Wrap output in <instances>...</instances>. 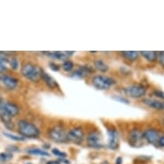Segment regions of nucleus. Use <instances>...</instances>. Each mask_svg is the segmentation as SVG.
I'll return each mask as SVG.
<instances>
[{
  "instance_id": "1",
  "label": "nucleus",
  "mask_w": 164,
  "mask_h": 164,
  "mask_svg": "<svg viewBox=\"0 0 164 164\" xmlns=\"http://www.w3.org/2000/svg\"><path fill=\"white\" fill-rule=\"evenodd\" d=\"M21 72L25 78L28 79L32 82H38L41 78L42 69L32 63H27L22 65Z\"/></svg>"
},
{
  "instance_id": "2",
  "label": "nucleus",
  "mask_w": 164,
  "mask_h": 164,
  "mask_svg": "<svg viewBox=\"0 0 164 164\" xmlns=\"http://www.w3.org/2000/svg\"><path fill=\"white\" fill-rule=\"evenodd\" d=\"M18 131L23 137L34 138L40 135V130L38 127L27 120H20L18 122Z\"/></svg>"
},
{
  "instance_id": "3",
  "label": "nucleus",
  "mask_w": 164,
  "mask_h": 164,
  "mask_svg": "<svg viewBox=\"0 0 164 164\" xmlns=\"http://www.w3.org/2000/svg\"><path fill=\"white\" fill-rule=\"evenodd\" d=\"M125 95L133 99H139L144 97L147 93V88L140 83H135L126 87L123 89Z\"/></svg>"
},
{
  "instance_id": "4",
  "label": "nucleus",
  "mask_w": 164,
  "mask_h": 164,
  "mask_svg": "<svg viewBox=\"0 0 164 164\" xmlns=\"http://www.w3.org/2000/svg\"><path fill=\"white\" fill-rule=\"evenodd\" d=\"M92 83L94 87L99 90H107L111 89V87L114 85L116 82L109 77L97 75L93 77Z\"/></svg>"
},
{
  "instance_id": "5",
  "label": "nucleus",
  "mask_w": 164,
  "mask_h": 164,
  "mask_svg": "<svg viewBox=\"0 0 164 164\" xmlns=\"http://www.w3.org/2000/svg\"><path fill=\"white\" fill-rule=\"evenodd\" d=\"M48 136L52 140L56 143H65L67 141V134L65 133V130L60 127H52L48 132Z\"/></svg>"
},
{
  "instance_id": "6",
  "label": "nucleus",
  "mask_w": 164,
  "mask_h": 164,
  "mask_svg": "<svg viewBox=\"0 0 164 164\" xmlns=\"http://www.w3.org/2000/svg\"><path fill=\"white\" fill-rule=\"evenodd\" d=\"M144 134L139 129L134 128L129 132V143L132 147H141L144 144Z\"/></svg>"
},
{
  "instance_id": "7",
  "label": "nucleus",
  "mask_w": 164,
  "mask_h": 164,
  "mask_svg": "<svg viewBox=\"0 0 164 164\" xmlns=\"http://www.w3.org/2000/svg\"><path fill=\"white\" fill-rule=\"evenodd\" d=\"M66 137H67V141L75 143V144H80L84 139V132L81 127H76L69 131Z\"/></svg>"
},
{
  "instance_id": "8",
  "label": "nucleus",
  "mask_w": 164,
  "mask_h": 164,
  "mask_svg": "<svg viewBox=\"0 0 164 164\" xmlns=\"http://www.w3.org/2000/svg\"><path fill=\"white\" fill-rule=\"evenodd\" d=\"M107 135H108L107 146L111 150L115 151L119 148V144H120V134L115 129H108Z\"/></svg>"
},
{
  "instance_id": "9",
  "label": "nucleus",
  "mask_w": 164,
  "mask_h": 164,
  "mask_svg": "<svg viewBox=\"0 0 164 164\" xmlns=\"http://www.w3.org/2000/svg\"><path fill=\"white\" fill-rule=\"evenodd\" d=\"M143 134H144V140L147 141L149 144L157 145L159 137H161V134L157 130L153 129V128H149L144 131Z\"/></svg>"
},
{
  "instance_id": "10",
  "label": "nucleus",
  "mask_w": 164,
  "mask_h": 164,
  "mask_svg": "<svg viewBox=\"0 0 164 164\" xmlns=\"http://www.w3.org/2000/svg\"><path fill=\"white\" fill-rule=\"evenodd\" d=\"M101 134L99 132L97 131H93L90 133H89L88 137H87V141H88V144L89 147L95 148V149H101L103 147V144L101 143Z\"/></svg>"
},
{
  "instance_id": "11",
  "label": "nucleus",
  "mask_w": 164,
  "mask_h": 164,
  "mask_svg": "<svg viewBox=\"0 0 164 164\" xmlns=\"http://www.w3.org/2000/svg\"><path fill=\"white\" fill-rule=\"evenodd\" d=\"M0 83L9 90L17 89L18 85V80L13 77L8 75H0Z\"/></svg>"
},
{
  "instance_id": "12",
  "label": "nucleus",
  "mask_w": 164,
  "mask_h": 164,
  "mask_svg": "<svg viewBox=\"0 0 164 164\" xmlns=\"http://www.w3.org/2000/svg\"><path fill=\"white\" fill-rule=\"evenodd\" d=\"M44 54L47 55L49 58L56 60H67L69 56L74 53V52H44Z\"/></svg>"
},
{
  "instance_id": "13",
  "label": "nucleus",
  "mask_w": 164,
  "mask_h": 164,
  "mask_svg": "<svg viewBox=\"0 0 164 164\" xmlns=\"http://www.w3.org/2000/svg\"><path fill=\"white\" fill-rule=\"evenodd\" d=\"M143 102L151 108L159 110V111H164V102H162L159 100L151 99V98H144L143 100Z\"/></svg>"
},
{
  "instance_id": "14",
  "label": "nucleus",
  "mask_w": 164,
  "mask_h": 164,
  "mask_svg": "<svg viewBox=\"0 0 164 164\" xmlns=\"http://www.w3.org/2000/svg\"><path fill=\"white\" fill-rule=\"evenodd\" d=\"M93 69L89 66H80L77 70L72 73V77L75 78H84L87 76L92 73Z\"/></svg>"
},
{
  "instance_id": "15",
  "label": "nucleus",
  "mask_w": 164,
  "mask_h": 164,
  "mask_svg": "<svg viewBox=\"0 0 164 164\" xmlns=\"http://www.w3.org/2000/svg\"><path fill=\"white\" fill-rule=\"evenodd\" d=\"M41 78L44 80V82L47 83V85L51 88V89H56L58 88V82H56L52 77H51L50 75H48L47 72H45L43 70H42V72H41Z\"/></svg>"
},
{
  "instance_id": "16",
  "label": "nucleus",
  "mask_w": 164,
  "mask_h": 164,
  "mask_svg": "<svg viewBox=\"0 0 164 164\" xmlns=\"http://www.w3.org/2000/svg\"><path fill=\"white\" fill-rule=\"evenodd\" d=\"M8 53L4 52H0V73H3L7 70V65H9L10 58L8 57Z\"/></svg>"
},
{
  "instance_id": "17",
  "label": "nucleus",
  "mask_w": 164,
  "mask_h": 164,
  "mask_svg": "<svg viewBox=\"0 0 164 164\" xmlns=\"http://www.w3.org/2000/svg\"><path fill=\"white\" fill-rule=\"evenodd\" d=\"M139 54L142 55L147 61L154 63L157 61V52L155 51H141Z\"/></svg>"
},
{
  "instance_id": "18",
  "label": "nucleus",
  "mask_w": 164,
  "mask_h": 164,
  "mask_svg": "<svg viewBox=\"0 0 164 164\" xmlns=\"http://www.w3.org/2000/svg\"><path fill=\"white\" fill-rule=\"evenodd\" d=\"M27 153L29 155L39 156V157H47L50 156L47 151H44V150H41V149H38V148H33V149L27 150Z\"/></svg>"
},
{
  "instance_id": "19",
  "label": "nucleus",
  "mask_w": 164,
  "mask_h": 164,
  "mask_svg": "<svg viewBox=\"0 0 164 164\" xmlns=\"http://www.w3.org/2000/svg\"><path fill=\"white\" fill-rule=\"evenodd\" d=\"M121 54L130 61H135L139 57V52L136 51H124L121 52Z\"/></svg>"
},
{
  "instance_id": "20",
  "label": "nucleus",
  "mask_w": 164,
  "mask_h": 164,
  "mask_svg": "<svg viewBox=\"0 0 164 164\" xmlns=\"http://www.w3.org/2000/svg\"><path fill=\"white\" fill-rule=\"evenodd\" d=\"M94 65L96 70H98L102 72H106L108 70V66L105 62L102 60V59H96L94 62Z\"/></svg>"
},
{
  "instance_id": "21",
  "label": "nucleus",
  "mask_w": 164,
  "mask_h": 164,
  "mask_svg": "<svg viewBox=\"0 0 164 164\" xmlns=\"http://www.w3.org/2000/svg\"><path fill=\"white\" fill-rule=\"evenodd\" d=\"M62 68L66 72H72V70H73V68H74V64H73V62H72L71 60H66V61L64 62Z\"/></svg>"
},
{
  "instance_id": "22",
  "label": "nucleus",
  "mask_w": 164,
  "mask_h": 164,
  "mask_svg": "<svg viewBox=\"0 0 164 164\" xmlns=\"http://www.w3.org/2000/svg\"><path fill=\"white\" fill-rule=\"evenodd\" d=\"M3 135H5L7 137L10 138L11 140L23 141L25 139V137H23L22 136H17V135H14V134L10 133V132H3Z\"/></svg>"
},
{
  "instance_id": "23",
  "label": "nucleus",
  "mask_w": 164,
  "mask_h": 164,
  "mask_svg": "<svg viewBox=\"0 0 164 164\" xmlns=\"http://www.w3.org/2000/svg\"><path fill=\"white\" fill-rule=\"evenodd\" d=\"M9 65H10L11 68L13 70H17L19 67V62L17 60V58L11 57L10 58V62H9Z\"/></svg>"
},
{
  "instance_id": "24",
  "label": "nucleus",
  "mask_w": 164,
  "mask_h": 164,
  "mask_svg": "<svg viewBox=\"0 0 164 164\" xmlns=\"http://www.w3.org/2000/svg\"><path fill=\"white\" fill-rule=\"evenodd\" d=\"M114 101H116V102H119L120 103H124V104H130V102H129V100L127 99V98H125L123 96H113L112 97Z\"/></svg>"
},
{
  "instance_id": "25",
  "label": "nucleus",
  "mask_w": 164,
  "mask_h": 164,
  "mask_svg": "<svg viewBox=\"0 0 164 164\" xmlns=\"http://www.w3.org/2000/svg\"><path fill=\"white\" fill-rule=\"evenodd\" d=\"M52 154L54 155V156H56V157H60V158H65L66 157H67V154L65 153V152H62V151H60L59 150H58V149H53L52 151Z\"/></svg>"
},
{
  "instance_id": "26",
  "label": "nucleus",
  "mask_w": 164,
  "mask_h": 164,
  "mask_svg": "<svg viewBox=\"0 0 164 164\" xmlns=\"http://www.w3.org/2000/svg\"><path fill=\"white\" fill-rule=\"evenodd\" d=\"M12 158V154L5 152V153H1L0 154V161L2 162H7L10 160Z\"/></svg>"
},
{
  "instance_id": "27",
  "label": "nucleus",
  "mask_w": 164,
  "mask_h": 164,
  "mask_svg": "<svg viewBox=\"0 0 164 164\" xmlns=\"http://www.w3.org/2000/svg\"><path fill=\"white\" fill-rule=\"evenodd\" d=\"M157 60L160 65L164 67V52H157Z\"/></svg>"
},
{
  "instance_id": "28",
  "label": "nucleus",
  "mask_w": 164,
  "mask_h": 164,
  "mask_svg": "<svg viewBox=\"0 0 164 164\" xmlns=\"http://www.w3.org/2000/svg\"><path fill=\"white\" fill-rule=\"evenodd\" d=\"M153 95L155 96H157L158 98H160L162 100H164V92L162 90H158V89H155L153 91Z\"/></svg>"
},
{
  "instance_id": "29",
  "label": "nucleus",
  "mask_w": 164,
  "mask_h": 164,
  "mask_svg": "<svg viewBox=\"0 0 164 164\" xmlns=\"http://www.w3.org/2000/svg\"><path fill=\"white\" fill-rule=\"evenodd\" d=\"M49 67H50L52 71H53V72H58V71H59V66H58L57 64H55L54 62H50V63H49Z\"/></svg>"
},
{
  "instance_id": "30",
  "label": "nucleus",
  "mask_w": 164,
  "mask_h": 164,
  "mask_svg": "<svg viewBox=\"0 0 164 164\" xmlns=\"http://www.w3.org/2000/svg\"><path fill=\"white\" fill-rule=\"evenodd\" d=\"M5 114V109H4V102L2 100H0V117Z\"/></svg>"
},
{
  "instance_id": "31",
  "label": "nucleus",
  "mask_w": 164,
  "mask_h": 164,
  "mask_svg": "<svg viewBox=\"0 0 164 164\" xmlns=\"http://www.w3.org/2000/svg\"><path fill=\"white\" fill-rule=\"evenodd\" d=\"M157 145H159L160 147L164 148V135H161V137H159Z\"/></svg>"
},
{
  "instance_id": "32",
  "label": "nucleus",
  "mask_w": 164,
  "mask_h": 164,
  "mask_svg": "<svg viewBox=\"0 0 164 164\" xmlns=\"http://www.w3.org/2000/svg\"><path fill=\"white\" fill-rule=\"evenodd\" d=\"M122 163V158L121 157H118L116 159V162H115V164H121Z\"/></svg>"
},
{
  "instance_id": "33",
  "label": "nucleus",
  "mask_w": 164,
  "mask_h": 164,
  "mask_svg": "<svg viewBox=\"0 0 164 164\" xmlns=\"http://www.w3.org/2000/svg\"><path fill=\"white\" fill-rule=\"evenodd\" d=\"M47 164H60V162L58 161H50L48 162Z\"/></svg>"
},
{
  "instance_id": "34",
  "label": "nucleus",
  "mask_w": 164,
  "mask_h": 164,
  "mask_svg": "<svg viewBox=\"0 0 164 164\" xmlns=\"http://www.w3.org/2000/svg\"><path fill=\"white\" fill-rule=\"evenodd\" d=\"M101 164H109V162H108L107 161H104V162H102Z\"/></svg>"
},
{
  "instance_id": "35",
  "label": "nucleus",
  "mask_w": 164,
  "mask_h": 164,
  "mask_svg": "<svg viewBox=\"0 0 164 164\" xmlns=\"http://www.w3.org/2000/svg\"><path fill=\"white\" fill-rule=\"evenodd\" d=\"M162 122H163V125H164V118H163V120H162Z\"/></svg>"
},
{
  "instance_id": "36",
  "label": "nucleus",
  "mask_w": 164,
  "mask_h": 164,
  "mask_svg": "<svg viewBox=\"0 0 164 164\" xmlns=\"http://www.w3.org/2000/svg\"><path fill=\"white\" fill-rule=\"evenodd\" d=\"M27 164H32V163H27Z\"/></svg>"
},
{
  "instance_id": "37",
  "label": "nucleus",
  "mask_w": 164,
  "mask_h": 164,
  "mask_svg": "<svg viewBox=\"0 0 164 164\" xmlns=\"http://www.w3.org/2000/svg\"><path fill=\"white\" fill-rule=\"evenodd\" d=\"M0 100H1V98H0Z\"/></svg>"
}]
</instances>
